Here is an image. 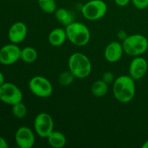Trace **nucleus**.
<instances>
[{"label":"nucleus","mask_w":148,"mask_h":148,"mask_svg":"<svg viewBox=\"0 0 148 148\" xmlns=\"http://www.w3.org/2000/svg\"><path fill=\"white\" fill-rule=\"evenodd\" d=\"M124 53L122 43L119 41H112L106 47L104 50V56L110 63H116L122 58Z\"/></svg>","instance_id":"13"},{"label":"nucleus","mask_w":148,"mask_h":148,"mask_svg":"<svg viewBox=\"0 0 148 148\" xmlns=\"http://www.w3.org/2000/svg\"><path fill=\"white\" fill-rule=\"evenodd\" d=\"M135 80L130 75H121L116 78L113 84V93L119 102H131L135 95Z\"/></svg>","instance_id":"1"},{"label":"nucleus","mask_w":148,"mask_h":148,"mask_svg":"<svg viewBox=\"0 0 148 148\" xmlns=\"http://www.w3.org/2000/svg\"><path fill=\"white\" fill-rule=\"evenodd\" d=\"M48 143L53 148H62L66 143V138L64 134L59 131L53 130L46 138Z\"/></svg>","instance_id":"15"},{"label":"nucleus","mask_w":148,"mask_h":148,"mask_svg":"<svg viewBox=\"0 0 148 148\" xmlns=\"http://www.w3.org/2000/svg\"><path fill=\"white\" fill-rule=\"evenodd\" d=\"M115 79V76H114V75L111 72H106L102 76L103 80L108 84L114 82Z\"/></svg>","instance_id":"23"},{"label":"nucleus","mask_w":148,"mask_h":148,"mask_svg":"<svg viewBox=\"0 0 148 148\" xmlns=\"http://www.w3.org/2000/svg\"><path fill=\"white\" fill-rule=\"evenodd\" d=\"M14 140L17 145L20 148H31L36 141L33 131L25 126L17 129L14 135Z\"/></svg>","instance_id":"10"},{"label":"nucleus","mask_w":148,"mask_h":148,"mask_svg":"<svg viewBox=\"0 0 148 148\" xmlns=\"http://www.w3.org/2000/svg\"><path fill=\"white\" fill-rule=\"evenodd\" d=\"M54 14L56 20L64 26L68 25L75 21V17L72 12L65 8H57Z\"/></svg>","instance_id":"16"},{"label":"nucleus","mask_w":148,"mask_h":148,"mask_svg":"<svg viewBox=\"0 0 148 148\" xmlns=\"http://www.w3.org/2000/svg\"><path fill=\"white\" fill-rule=\"evenodd\" d=\"M33 125L36 133L41 138H47L54 129L53 118L46 112H41L36 116Z\"/></svg>","instance_id":"8"},{"label":"nucleus","mask_w":148,"mask_h":148,"mask_svg":"<svg viewBox=\"0 0 148 148\" xmlns=\"http://www.w3.org/2000/svg\"><path fill=\"white\" fill-rule=\"evenodd\" d=\"M142 147L143 148H148V140H146L144 143L142 145Z\"/></svg>","instance_id":"28"},{"label":"nucleus","mask_w":148,"mask_h":148,"mask_svg":"<svg viewBox=\"0 0 148 148\" xmlns=\"http://www.w3.org/2000/svg\"><path fill=\"white\" fill-rule=\"evenodd\" d=\"M148 69L147 60L141 56H135L130 62L129 75L134 80H140L146 75Z\"/></svg>","instance_id":"11"},{"label":"nucleus","mask_w":148,"mask_h":148,"mask_svg":"<svg viewBox=\"0 0 148 148\" xmlns=\"http://www.w3.org/2000/svg\"><path fill=\"white\" fill-rule=\"evenodd\" d=\"M21 49L15 43L4 45L0 49V63L3 65H12L20 59Z\"/></svg>","instance_id":"9"},{"label":"nucleus","mask_w":148,"mask_h":148,"mask_svg":"<svg viewBox=\"0 0 148 148\" xmlns=\"http://www.w3.org/2000/svg\"><path fill=\"white\" fill-rule=\"evenodd\" d=\"M108 10L106 3L103 0H90L81 8L84 18L90 21H96L106 15Z\"/></svg>","instance_id":"5"},{"label":"nucleus","mask_w":148,"mask_h":148,"mask_svg":"<svg viewBox=\"0 0 148 148\" xmlns=\"http://www.w3.org/2000/svg\"><path fill=\"white\" fill-rule=\"evenodd\" d=\"M67 39L66 30L62 27H56L53 29L49 33L48 36V40L50 45L54 47H59L62 46Z\"/></svg>","instance_id":"14"},{"label":"nucleus","mask_w":148,"mask_h":148,"mask_svg":"<svg viewBox=\"0 0 148 148\" xmlns=\"http://www.w3.org/2000/svg\"><path fill=\"white\" fill-rule=\"evenodd\" d=\"M27 29L25 23L17 21L10 26L8 31V38L12 43L18 44L22 43L27 36Z\"/></svg>","instance_id":"12"},{"label":"nucleus","mask_w":148,"mask_h":148,"mask_svg":"<svg viewBox=\"0 0 148 148\" xmlns=\"http://www.w3.org/2000/svg\"><path fill=\"white\" fill-rule=\"evenodd\" d=\"M132 2L139 10H144L148 7V0H132Z\"/></svg>","instance_id":"22"},{"label":"nucleus","mask_w":148,"mask_h":148,"mask_svg":"<svg viewBox=\"0 0 148 148\" xmlns=\"http://www.w3.org/2000/svg\"><path fill=\"white\" fill-rule=\"evenodd\" d=\"M75 78L76 77L74 76V75L70 71L66 70L64 71V72H62L59 75V78H58V81H59V83L60 84V85L64 87H66L70 85L73 82Z\"/></svg>","instance_id":"21"},{"label":"nucleus","mask_w":148,"mask_h":148,"mask_svg":"<svg viewBox=\"0 0 148 148\" xmlns=\"http://www.w3.org/2000/svg\"><path fill=\"white\" fill-rule=\"evenodd\" d=\"M127 36H127V32L124 31V30H119V31L118 32V33H117V37H118V38L119 39V40H121L122 41L127 37Z\"/></svg>","instance_id":"25"},{"label":"nucleus","mask_w":148,"mask_h":148,"mask_svg":"<svg viewBox=\"0 0 148 148\" xmlns=\"http://www.w3.org/2000/svg\"><path fill=\"white\" fill-rule=\"evenodd\" d=\"M114 1L119 7H123L128 5L130 1H132V0H114Z\"/></svg>","instance_id":"24"},{"label":"nucleus","mask_w":148,"mask_h":148,"mask_svg":"<svg viewBox=\"0 0 148 148\" xmlns=\"http://www.w3.org/2000/svg\"><path fill=\"white\" fill-rule=\"evenodd\" d=\"M108 90V84L102 79L95 81L91 86V92L94 96L101 98L106 95Z\"/></svg>","instance_id":"17"},{"label":"nucleus","mask_w":148,"mask_h":148,"mask_svg":"<svg viewBox=\"0 0 148 148\" xmlns=\"http://www.w3.org/2000/svg\"><path fill=\"white\" fill-rule=\"evenodd\" d=\"M5 82V79H4V76L1 72H0V87Z\"/></svg>","instance_id":"27"},{"label":"nucleus","mask_w":148,"mask_h":148,"mask_svg":"<svg viewBox=\"0 0 148 148\" xmlns=\"http://www.w3.org/2000/svg\"><path fill=\"white\" fill-rule=\"evenodd\" d=\"M23 98L21 90L12 82H4L0 87V101L10 106L22 102Z\"/></svg>","instance_id":"7"},{"label":"nucleus","mask_w":148,"mask_h":148,"mask_svg":"<svg viewBox=\"0 0 148 148\" xmlns=\"http://www.w3.org/2000/svg\"><path fill=\"white\" fill-rule=\"evenodd\" d=\"M38 58V52L35 48L26 46L21 49L20 59L25 63L32 64L36 61Z\"/></svg>","instance_id":"18"},{"label":"nucleus","mask_w":148,"mask_h":148,"mask_svg":"<svg viewBox=\"0 0 148 148\" xmlns=\"http://www.w3.org/2000/svg\"><path fill=\"white\" fill-rule=\"evenodd\" d=\"M38 3L40 10L47 14L54 13L57 10L56 0H38Z\"/></svg>","instance_id":"19"},{"label":"nucleus","mask_w":148,"mask_h":148,"mask_svg":"<svg viewBox=\"0 0 148 148\" xmlns=\"http://www.w3.org/2000/svg\"><path fill=\"white\" fill-rule=\"evenodd\" d=\"M69 70L76 78L84 79L90 75L92 72V63L88 56L80 52L71 54L68 59Z\"/></svg>","instance_id":"2"},{"label":"nucleus","mask_w":148,"mask_h":148,"mask_svg":"<svg viewBox=\"0 0 148 148\" xmlns=\"http://www.w3.org/2000/svg\"><path fill=\"white\" fill-rule=\"evenodd\" d=\"M65 30L67 39L75 46H85L90 40V31L83 23L74 21L65 26Z\"/></svg>","instance_id":"3"},{"label":"nucleus","mask_w":148,"mask_h":148,"mask_svg":"<svg viewBox=\"0 0 148 148\" xmlns=\"http://www.w3.org/2000/svg\"><path fill=\"white\" fill-rule=\"evenodd\" d=\"M121 43L124 53L133 57L142 56L148 49V38L137 33L128 36Z\"/></svg>","instance_id":"4"},{"label":"nucleus","mask_w":148,"mask_h":148,"mask_svg":"<svg viewBox=\"0 0 148 148\" xmlns=\"http://www.w3.org/2000/svg\"><path fill=\"white\" fill-rule=\"evenodd\" d=\"M12 113L17 119H23L27 114V108L23 102L12 106Z\"/></svg>","instance_id":"20"},{"label":"nucleus","mask_w":148,"mask_h":148,"mask_svg":"<svg viewBox=\"0 0 148 148\" xmlns=\"http://www.w3.org/2000/svg\"><path fill=\"white\" fill-rule=\"evenodd\" d=\"M9 147L7 140L3 137L0 136V148H7Z\"/></svg>","instance_id":"26"},{"label":"nucleus","mask_w":148,"mask_h":148,"mask_svg":"<svg viewBox=\"0 0 148 148\" xmlns=\"http://www.w3.org/2000/svg\"><path fill=\"white\" fill-rule=\"evenodd\" d=\"M147 127H148V121H147Z\"/></svg>","instance_id":"29"},{"label":"nucleus","mask_w":148,"mask_h":148,"mask_svg":"<svg viewBox=\"0 0 148 148\" xmlns=\"http://www.w3.org/2000/svg\"><path fill=\"white\" fill-rule=\"evenodd\" d=\"M30 92L38 98H49L53 93V85L51 82L43 76H34L28 82Z\"/></svg>","instance_id":"6"}]
</instances>
